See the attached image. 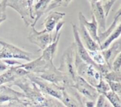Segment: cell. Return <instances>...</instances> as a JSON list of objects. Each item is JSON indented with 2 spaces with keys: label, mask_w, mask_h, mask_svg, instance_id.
I'll return each instance as SVG.
<instances>
[{
  "label": "cell",
  "mask_w": 121,
  "mask_h": 107,
  "mask_svg": "<svg viewBox=\"0 0 121 107\" xmlns=\"http://www.w3.org/2000/svg\"><path fill=\"white\" fill-rule=\"evenodd\" d=\"M74 65L77 76L84 79L94 87H96L99 85L102 76L96 67L84 62L78 56L77 53L75 55Z\"/></svg>",
  "instance_id": "6da1fadb"
},
{
  "label": "cell",
  "mask_w": 121,
  "mask_h": 107,
  "mask_svg": "<svg viewBox=\"0 0 121 107\" xmlns=\"http://www.w3.org/2000/svg\"><path fill=\"white\" fill-rule=\"evenodd\" d=\"M75 55L76 48L74 43H73L72 45L67 48L64 52L60 60V67L57 68L60 72L64 73L73 82H74L77 77L74 65Z\"/></svg>",
  "instance_id": "7a4b0ae2"
},
{
  "label": "cell",
  "mask_w": 121,
  "mask_h": 107,
  "mask_svg": "<svg viewBox=\"0 0 121 107\" xmlns=\"http://www.w3.org/2000/svg\"><path fill=\"white\" fill-rule=\"evenodd\" d=\"M26 77L38 87L43 94L48 95L58 100H61L62 97V88L55 84L49 82L33 73L27 75Z\"/></svg>",
  "instance_id": "3957f363"
},
{
  "label": "cell",
  "mask_w": 121,
  "mask_h": 107,
  "mask_svg": "<svg viewBox=\"0 0 121 107\" xmlns=\"http://www.w3.org/2000/svg\"><path fill=\"white\" fill-rule=\"evenodd\" d=\"M33 3L34 1H6V4L20 14L26 26H31L34 21L32 12Z\"/></svg>",
  "instance_id": "277c9868"
},
{
  "label": "cell",
  "mask_w": 121,
  "mask_h": 107,
  "mask_svg": "<svg viewBox=\"0 0 121 107\" xmlns=\"http://www.w3.org/2000/svg\"><path fill=\"white\" fill-rule=\"evenodd\" d=\"M0 45L2 47L0 50V60L16 58L24 60L28 62H30L32 60L31 55L33 54L30 53L25 51L11 43H9L1 40Z\"/></svg>",
  "instance_id": "5b68a950"
},
{
  "label": "cell",
  "mask_w": 121,
  "mask_h": 107,
  "mask_svg": "<svg viewBox=\"0 0 121 107\" xmlns=\"http://www.w3.org/2000/svg\"><path fill=\"white\" fill-rule=\"evenodd\" d=\"M62 103L66 107H85V98L73 87H65L62 90Z\"/></svg>",
  "instance_id": "8992f818"
},
{
  "label": "cell",
  "mask_w": 121,
  "mask_h": 107,
  "mask_svg": "<svg viewBox=\"0 0 121 107\" xmlns=\"http://www.w3.org/2000/svg\"><path fill=\"white\" fill-rule=\"evenodd\" d=\"M31 28V31L28 36V39L30 43L39 48V51L45 50L52 43L53 40L51 33H48L45 30L38 31L35 29V27Z\"/></svg>",
  "instance_id": "52a82bcc"
},
{
  "label": "cell",
  "mask_w": 121,
  "mask_h": 107,
  "mask_svg": "<svg viewBox=\"0 0 121 107\" xmlns=\"http://www.w3.org/2000/svg\"><path fill=\"white\" fill-rule=\"evenodd\" d=\"M73 87L86 99L89 101L96 102L99 94L96 91V88L89 85L86 81H85L82 77L77 76L74 85Z\"/></svg>",
  "instance_id": "ba28073f"
},
{
  "label": "cell",
  "mask_w": 121,
  "mask_h": 107,
  "mask_svg": "<svg viewBox=\"0 0 121 107\" xmlns=\"http://www.w3.org/2000/svg\"><path fill=\"white\" fill-rule=\"evenodd\" d=\"M91 8V15H93L98 25V36L104 33L106 28V17L101 6V1H89Z\"/></svg>",
  "instance_id": "9c48e42d"
},
{
  "label": "cell",
  "mask_w": 121,
  "mask_h": 107,
  "mask_svg": "<svg viewBox=\"0 0 121 107\" xmlns=\"http://www.w3.org/2000/svg\"><path fill=\"white\" fill-rule=\"evenodd\" d=\"M79 22L83 24V26H84L90 36L92 38V39L100 46L101 43L98 36V25L94 16L91 15V21H89L83 14V13L80 11L79 12Z\"/></svg>",
  "instance_id": "30bf717a"
},
{
  "label": "cell",
  "mask_w": 121,
  "mask_h": 107,
  "mask_svg": "<svg viewBox=\"0 0 121 107\" xmlns=\"http://www.w3.org/2000/svg\"><path fill=\"white\" fill-rule=\"evenodd\" d=\"M24 99H26V96L23 93L16 92L11 89L9 87H0V104H3L5 102L19 101Z\"/></svg>",
  "instance_id": "8fae6325"
},
{
  "label": "cell",
  "mask_w": 121,
  "mask_h": 107,
  "mask_svg": "<svg viewBox=\"0 0 121 107\" xmlns=\"http://www.w3.org/2000/svg\"><path fill=\"white\" fill-rule=\"evenodd\" d=\"M77 31L82 44L87 50H100V46L92 39V38L90 36V35L81 22H79V27H77Z\"/></svg>",
  "instance_id": "7c38bea8"
},
{
  "label": "cell",
  "mask_w": 121,
  "mask_h": 107,
  "mask_svg": "<svg viewBox=\"0 0 121 107\" xmlns=\"http://www.w3.org/2000/svg\"><path fill=\"white\" fill-rule=\"evenodd\" d=\"M102 55L105 59L106 63L108 67L111 68V65L114 60L117 58V56L121 53V43L120 40L116 41L110 48L101 51Z\"/></svg>",
  "instance_id": "4fadbf2b"
},
{
  "label": "cell",
  "mask_w": 121,
  "mask_h": 107,
  "mask_svg": "<svg viewBox=\"0 0 121 107\" xmlns=\"http://www.w3.org/2000/svg\"><path fill=\"white\" fill-rule=\"evenodd\" d=\"M66 15L65 13L58 11H51L44 20L45 29L47 32L51 33L55 28L56 25L64 18Z\"/></svg>",
  "instance_id": "5bb4252c"
},
{
  "label": "cell",
  "mask_w": 121,
  "mask_h": 107,
  "mask_svg": "<svg viewBox=\"0 0 121 107\" xmlns=\"http://www.w3.org/2000/svg\"><path fill=\"white\" fill-rule=\"evenodd\" d=\"M50 0L48 1H35V4L33 5L32 12L33 16L34 17V21L31 27H35L37 21L40 18V17L46 13V10L48 6V4Z\"/></svg>",
  "instance_id": "9a60e30c"
},
{
  "label": "cell",
  "mask_w": 121,
  "mask_h": 107,
  "mask_svg": "<svg viewBox=\"0 0 121 107\" xmlns=\"http://www.w3.org/2000/svg\"><path fill=\"white\" fill-rule=\"evenodd\" d=\"M60 36L61 33H60L58 36L57 37L56 40L52 41V43L51 44H50L45 50H43V54H42V57L48 62H52L55 54L57 51V45H58V43L60 38Z\"/></svg>",
  "instance_id": "2e32d148"
},
{
  "label": "cell",
  "mask_w": 121,
  "mask_h": 107,
  "mask_svg": "<svg viewBox=\"0 0 121 107\" xmlns=\"http://www.w3.org/2000/svg\"><path fill=\"white\" fill-rule=\"evenodd\" d=\"M121 9L120 8L117 12V13L116 14V16L114 18V20L113 21V23H111V25L106 30V31L101 34V35H99V41L101 43V44L114 31V30L116 28V27L121 23Z\"/></svg>",
  "instance_id": "e0dca14e"
},
{
  "label": "cell",
  "mask_w": 121,
  "mask_h": 107,
  "mask_svg": "<svg viewBox=\"0 0 121 107\" xmlns=\"http://www.w3.org/2000/svg\"><path fill=\"white\" fill-rule=\"evenodd\" d=\"M19 78L16 72V66L9 67L5 72L0 75V87L6 83H11Z\"/></svg>",
  "instance_id": "ac0fdd59"
},
{
  "label": "cell",
  "mask_w": 121,
  "mask_h": 107,
  "mask_svg": "<svg viewBox=\"0 0 121 107\" xmlns=\"http://www.w3.org/2000/svg\"><path fill=\"white\" fill-rule=\"evenodd\" d=\"M121 23H120L116 28L114 30V31L100 45V50H104L106 49H107L108 48H109L110 45L116 40H117L119 36H121Z\"/></svg>",
  "instance_id": "d6986e66"
},
{
  "label": "cell",
  "mask_w": 121,
  "mask_h": 107,
  "mask_svg": "<svg viewBox=\"0 0 121 107\" xmlns=\"http://www.w3.org/2000/svg\"><path fill=\"white\" fill-rule=\"evenodd\" d=\"M88 51L89 55L91 60L98 65H104L106 63L105 59L102 55V53L101 50H95V51Z\"/></svg>",
  "instance_id": "ffe728a7"
},
{
  "label": "cell",
  "mask_w": 121,
  "mask_h": 107,
  "mask_svg": "<svg viewBox=\"0 0 121 107\" xmlns=\"http://www.w3.org/2000/svg\"><path fill=\"white\" fill-rule=\"evenodd\" d=\"M105 98H107L113 107H121V97L117 94L113 92L112 91H109L106 92L104 95Z\"/></svg>",
  "instance_id": "44dd1931"
},
{
  "label": "cell",
  "mask_w": 121,
  "mask_h": 107,
  "mask_svg": "<svg viewBox=\"0 0 121 107\" xmlns=\"http://www.w3.org/2000/svg\"><path fill=\"white\" fill-rule=\"evenodd\" d=\"M45 96V102L43 107H66L58 99L50 97L48 95Z\"/></svg>",
  "instance_id": "7402d4cb"
},
{
  "label": "cell",
  "mask_w": 121,
  "mask_h": 107,
  "mask_svg": "<svg viewBox=\"0 0 121 107\" xmlns=\"http://www.w3.org/2000/svg\"><path fill=\"white\" fill-rule=\"evenodd\" d=\"M95 88H96V91L98 92V93L101 95H104L106 92L111 91V89H110V87H109L108 82L103 77L100 80L99 85Z\"/></svg>",
  "instance_id": "603a6c76"
},
{
  "label": "cell",
  "mask_w": 121,
  "mask_h": 107,
  "mask_svg": "<svg viewBox=\"0 0 121 107\" xmlns=\"http://www.w3.org/2000/svg\"><path fill=\"white\" fill-rule=\"evenodd\" d=\"M103 78L106 81H108V82H121V74L118 73V72H114L113 70H111L105 76H104Z\"/></svg>",
  "instance_id": "cb8c5ba5"
},
{
  "label": "cell",
  "mask_w": 121,
  "mask_h": 107,
  "mask_svg": "<svg viewBox=\"0 0 121 107\" xmlns=\"http://www.w3.org/2000/svg\"><path fill=\"white\" fill-rule=\"evenodd\" d=\"M101 6L104 9L105 16L107 18L110 12V10L111 9L116 1H101Z\"/></svg>",
  "instance_id": "d4e9b609"
},
{
  "label": "cell",
  "mask_w": 121,
  "mask_h": 107,
  "mask_svg": "<svg viewBox=\"0 0 121 107\" xmlns=\"http://www.w3.org/2000/svg\"><path fill=\"white\" fill-rule=\"evenodd\" d=\"M110 87L111 91L117 94L118 95L121 96V82H108L106 81Z\"/></svg>",
  "instance_id": "484cf974"
},
{
  "label": "cell",
  "mask_w": 121,
  "mask_h": 107,
  "mask_svg": "<svg viewBox=\"0 0 121 107\" xmlns=\"http://www.w3.org/2000/svg\"><path fill=\"white\" fill-rule=\"evenodd\" d=\"M121 53H120L117 58L114 60L113 62V64L111 65V70L116 72L121 73Z\"/></svg>",
  "instance_id": "4316f807"
},
{
  "label": "cell",
  "mask_w": 121,
  "mask_h": 107,
  "mask_svg": "<svg viewBox=\"0 0 121 107\" xmlns=\"http://www.w3.org/2000/svg\"><path fill=\"white\" fill-rule=\"evenodd\" d=\"M6 1H0V18H6Z\"/></svg>",
  "instance_id": "83f0119b"
},
{
  "label": "cell",
  "mask_w": 121,
  "mask_h": 107,
  "mask_svg": "<svg viewBox=\"0 0 121 107\" xmlns=\"http://www.w3.org/2000/svg\"><path fill=\"white\" fill-rule=\"evenodd\" d=\"M96 104L95 107H104L106 104V98L104 95L99 94V96L98 97L97 99H96Z\"/></svg>",
  "instance_id": "f1b7e54d"
},
{
  "label": "cell",
  "mask_w": 121,
  "mask_h": 107,
  "mask_svg": "<svg viewBox=\"0 0 121 107\" xmlns=\"http://www.w3.org/2000/svg\"><path fill=\"white\" fill-rule=\"evenodd\" d=\"M65 23V21H60L57 25H56V26H55V28H56V31H55V36H54V38H53V41L54 40H56V38H57V37L58 36V35H59V33H60V31L61 30V28H62V26H63V25Z\"/></svg>",
  "instance_id": "f546056e"
},
{
  "label": "cell",
  "mask_w": 121,
  "mask_h": 107,
  "mask_svg": "<svg viewBox=\"0 0 121 107\" xmlns=\"http://www.w3.org/2000/svg\"><path fill=\"white\" fill-rule=\"evenodd\" d=\"M10 67L8 66L6 64H5L2 60H0V72H4V71H6Z\"/></svg>",
  "instance_id": "4dcf8cb0"
},
{
  "label": "cell",
  "mask_w": 121,
  "mask_h": 107,
  "mask_svg": "<svg viewBox=\"0 0 121 107\" xmlns=\"http://www.w3.org/2000/svg\"><path fill=\"white\" fill-rule=\"evenodd\" d=\"M6 18H0V23H1L4 21H5Z\"/></svg>",
  "instance_id": "1f68e13d"
},
{
  "label": "cell",
  "mask_w": 121,
  "mask_h": 107,
  "mask_svg": "<svg viewBox=\"0 0 121 107\" xmlns=\"http://www.w3.org/2000/svg\"><path fill=\"white\" fill-rule=\"evenodd\" d=\"M109 107V106H108V104L107 103H106V104H105V107Z\"/></svg>",
  "instance_id": "d6a6232c"
}]
</instances>
